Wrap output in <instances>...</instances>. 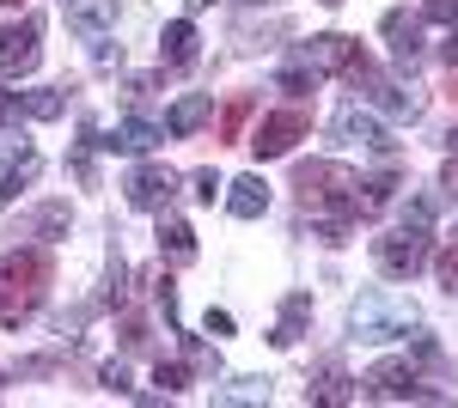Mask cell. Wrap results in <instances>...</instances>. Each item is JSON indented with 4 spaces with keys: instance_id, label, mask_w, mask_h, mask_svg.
Returning <instances> with one entry per match:
<instances>
[{
    "instance_id": "1",
    "label": "cell",
    "mask_w": 458,
    "mask_h": 408,
    "mask_svg": "<svg viewBox=\"0 0 458 408\" xmlns=\"http://www.w3.org/2000/svg\"><path fill=\"white\" fill-rule=\"evenodd\" d=\"M293 189H300V202H306V213H312L318 238L324 244H349L354 220H360V177L343 165H324V159H312V165H300V177H293Z\"/></svg>"
},
{
    "instance_id": "2",
    "label": "cell",
    "mask_w": 458,
    "mask_h": 408,
    "mask_svg": "<svg viewBox=\"0 0 458 408\" xmlns=\"http://www.w3.org/2000/svg\"><path fill=\"white\" fill-rule=\"evenodd\" d=\"M49 293V250L25 244V250H6L0 256V329H19L31 323L37 305Z\"/></svg>"
},
{
    "instance_id": "3",
    "label": "cell",
    "mask_w": 458,
    "mask_h": 408,
    "mask_svg": "<svg viewBox=\"0 0 458 408\" xmlns=\"http://www.w3.org/2000/svg\"><path fill=\"white\" fill-rule=\"evenodd\" d=\"M428 226H434V202H410L403 226L373 238V262H379L386 280H416V269L428 262Z\"/></svg>"
},
{
    "instance_id": "4",
    "label": "cell",
    "mask_w": 458,
    "mask_h": 408,
    "mask_svg": "<svg viewBox=\"0 0 458 408\" xmlns=\"http://www.w3.org/2000/svg\"><path fill=\"white\" fill-rule=\"evenodd\" d=\"M416 329V305L391 299V293H367L354 305V336L360 341H386V336H410Z\"/></svg>"
},
{
    "instance_id": "5",
    "label": "cell",
    "mask_w": 458,
    "mask_h": 408,
    "mask_svg": "<svg viewBox=\"0 0 458 408\" xmlns=\"http://www.w3.org/2000/svg\"><path fill=\"white\" fill-rule=\"evenodd\" d=\"M349 79L360 86V92H367V104H379L386 116H410V122H416V116H422V104H428L416 86H403V79H386V73L373 68V62H360Z\"/></svg>"
},
{
    "instance_id": "6",
    "label": "cell",
    "mask_w": 458,
    "mask_h": 408,
    "mask_svg": "<svg viewBox=\"0 0 458 408\" xmlns=\"http://www.w3.org/2000/svg\"><path fill=\"white\" fill-rule=\"evenodd\" d=\"M37 37H43L37 19H25V25H0V73H6V79H19V73H31L37 62H43Z\"/></svg>"
},
{
    "instance_id": "7",
    "label": "cell",
    "mask_w": 458,
    "mask_h": 408,
    "mask_svg": "<svg viewBox=\"0 0 458 408\" xmlns=\"http://www.w3.org/2000/svg\"><path fill=\"white\" fill-rule=\"evenodd\" d=\"M293 140H306V116H300V110H276V116L257 122L250 153H257V159H282V153H293Z\"/></svg>"
},
{
    "instance_id": "8",
    "label": "cell",
    "mask_w": 458,
    "mask_h": 408,
    "mask_svg": "<svg viewBox=\"0 0 458 408\" xmlns=\"http://www.w3.org/2000/svg\"><path fill=\"white\" fill-rule=\"evenodd\" d=\"M360 62H367V55H360V43L343 37V31H324V37L306 43V68H318V73H354Z\"/></svg>"
},
{
    "instance_id": "9",
    "label": "cell",
    "mask_w": 458,
    "mask_h": 408,
    "mask_svg": "<svg viewBox=\"0 0 458 408\" xmlns=\"http://www.w3.org/2000/svg\"><path fill=\"white\" fill-rule=\"evenodd\" d=\"M177 177L165 165H135L129 171V183H123V196H129V207H141V213H159V207L172 202Z\"/></svg>"
},
{
    "instance_id": "10",
    "label": "cell",
    "mask_w": 458,
    "mask_h": 408,
    "mask_svg": "<svg viewBox=\"0 0 458 408\" xmlns=\"http://www.w3.org/2000/svg\"><path fill=\"white\" fill-rule=\"evenodd\" d=\"M367 396H373V403H422L428 390L416 384V372H410L403 360H386V366L367 372Z\"/></svg>"
},
{
    "instance_id": "11",
    "label": "cell",
    "mask_w": 458,
    "mask_h": 408,
    "mask_svg": "<svg viewBox=\"0 0 458 408\" xmlns=\"http://www.w3.org/2000/svg\"><path fill=\"white\" fill-rule=\"evenodd\" d=\"M330 129H336V140L367 146V153H391V146H397L386 122H373V116H367V110H354V104H349V110H336V122H330Z\"/></svg>"
},
{
    "instance_id": "12",
    "label": "cell",
    "mask_w": 458,
    "mask_h": 408,
    "mask_svg": "<svg viewBox=\"0 0 458 408\" xmlns=\"http://www.w3.org/2000/svg\"><path fill=\"white\" fill-rule=\"evenodd\" d=\"M68 25H73L80 37L116 31V0H68Z\"/></svg>"
},
{
    "instance_id": "13",
    "label": "cell",
    "mask_w": 458,
    "mask_h": 408,
    "mask_svg": "<svg viewBox=\"0 0 458 408\" xmlns=\"http://www.w3.org/2000/svg\"><path fill=\"white\" fill-rule=\"evenodd\" d=\"M208 110H214V98L208 92H183V98L172 104V110H165V135H196V129H202V122H208Z\"/></svg>"
},
{
    "instance_id": "14",
    "label": "cell",
    "mask_w": 458,
    "mask_h": 408,
    "mask_svg": "<svg viewBox=\"0 0 458 408\" xmlns=\"http://www.w3.org/2000/svg\"><path fill=\"white\" fill-rule=\"evenodd\" d=\"M386 37H391V62H397V68H410V62L422 55V25H416L410 12H386Z\"/></svg>"
},
{
    "instance_id": "15",
    "label": "cell",
    "mask_w": 458,
    "mask_h": 408,
    "mask_svg": "<svg viewBox=\"0 0 458 408\" xmlns=\"http://www.w3.org/2000/svg\"><path fill=\"white\" fill-rule=\"evenodd\" d=\"M159 256H165L172 269H190V262H196V232H190L183 220H159Z\"/></svg>"
},
{
    "instance_id": "16",
    "label": "cell",
    "mask_w": 458,
    "mask_h": 408,
    "mask_svg": "<svg viewBox=\"0 0 458 408\" xmlns=\"http://www.w3.org/2000/svg\"><path fill=\"white\" fill-rule=\"evenodd\" d=\"M306 323H312V293H293V299H287L282 305V317H276V347H293V341L306 336Z\"/></svg>"
},
{
    "instance_id": "17",
    "label": "cell",
    "mask_w": 458,
    "mask_h": 408,
    "mask_svg": "<svg viewBox=\"0 0 458 408\" xmlns=\"http://www.w3.org/2000/svg\"><path fill=\"white\" fill-rule=\"evenodd\" d=\"M159 55H165L172 68H190V62H196V25H190V19H172V25L159 31Z\"/></svg>"
},
{
    "instance_id": "18",
    "label": "cell",
    "mask_w": 458,
    "mask_h": 408,
    "mask_svg": "<svg viewBox=\"0 0 458 408\" xmlns=\"http://www.w3.org/2000/svg\"><path fill=\"white\" fill-rule=\"evenodd\" d=\"M37 171H43V159H37L31 146H25V153H13V159H6V165H0V207L13 202V196H19V189H25V183H31Z\"/></svg>"
},
{
    "instance_id": "19",
    "label": "cell",
    "mask_w": 458,
    "mask_h": 408,
    "mask_svg": "<svg viewBox=\"0 0 458 408\" xmlns=\"http://www.w3.org/2000/svg\"><path fill=\"white\" fill-rule=\"evenodd\" d=\"M226 207H233L239 220H263V207H269V183H263V177H239L233 196H226Z\"/></svg>"
},
{
    "instance_id": "20",
    "label": "cell",
    "mask_w": 458,
    "mask_h": 408,
    "mask_svg": "<svg viewBox=\"0 0 458 408\" xmlns=\"http://www.w3.org/2000/svg\"><path fill=\"white\" fill-rule=\"evenodd\" d=\"M354 390H349V378H343V366H324L318 372V384L306 390V403H349Z\"/></svg>"
},
{
    "instance_id": "21",
    "label": "cell",
    "mask_w": 458,
    "mask_h": 408,
    "mask_svg": "<svg viewBox=\"0 0 458 408\" xmlns=\"http://www.w3.org/2000/svg\"><path fill=\"white\" fill-rule=\"evenodd\" d=\"M391 189H397V177H391V171L367 177V183H360V196H354V202H360V220H367V213H379V207L391 202Z\"/></svg>"
},
{
    "instance_id": "22",
    "label": "cell",
    "mask_w": 458,
    "mask_h": 408,
    "mask_svg": "<svg viewBox=\"0 0 458 408\" xmlns=\"http://www.w3.org/2000/svg\"><path fill=\"white\" fill-rule=\"evenodd\" d=\"M19 110H25V116H37V122H49V116H62V110H68V98H62V92H25V98H19Z\"/></svg>"
},
{
    "instance_id": "23",
    "label": "cell",
    "mask_w": 458,
    "mask_h": 408,
    "mask_svg": "<svg viewBox=\"0 0 458 408\" xmlns=\"http://www.w3.org/2000/svg\"><path fill=\"white\" fill-rule=\"evenodd\" d=\"M434 274H440V287L458 299V232L446 244H440V256H434Z\"/></svg>"
},
{
    "instance_id": "24",
    "label": "cell",
    "mask_w": 458,
    "mask_h": 408,
    "mask_svg": "<svg viewBox=\"0 0 458 408\" xmlns=\"http://www.w3.org/2000/svg\"><path fill=\"white\" fill-rule=\"evenodd\" d=\"M276 86H282L287 98H306V92H318V68H282Z\"/></svg>"
},
{
    "instance_id": "25",
    "label": "cell",
    "mask_w": 458,
    "mask_h": 408,
    "mask_svg": "<svg viewBox=\"0 0 458 408\" xmlns=\"http://www.w3.org/2000/svg\"><path fill=\"white\" fill-rule=\"evenodd\" d=\"M214 396H220V403H263V396H269V390H263V384H257V378H239V384H233V390H214Z\"/></svg>"
},
{
    "instance_id": "26",
    "label": "cell",
    "mask_w": 458,
    "mask_h": 408,
    "mask_svg": "<svg viewBox=\"0 0 458 408\" xmlns=\"http://www.w3.org/2000/svg\"><path fill=\"white\" fill-rule=\"evenodd\" d=\"M153 384H165V390H183V384H190V372H183V366H165V360H159V366H153Z\"/></svg>"
},
{
    "instance_id": "27",
    "label": "cell",
    "mask_w": 458,
    "mask_h": 408,
    "mask_svg": "<svg viewBox=\"0 0 458 408\" xmlns=\"http://www.w3.org/2000/svg\"><path fill=\"white\" fill-rule=\"evenodd\" d=\"M190 183H196V202H214V189H220V177H214V171H196Z\"/></svg>"
},
{
    "instance_id": "28",
    "label": "cell",
    "mask_w": 458,
    "mask_h": 408,
    "mask_svg": "<svg viewBox=\"0 0 458 408\" xmlns=\"http://www.w3.org/2000/svg\"><path fill=\"white\" fill-rule=\"evenodd\" d=\"M428 19H458V0H428Z\"/></svg>"
},
{
    "instance_id": "29",
    "label": "cell",
    "mask_w": 458,
    "mask_h": 408,
    "mask_svg": "<svg viewBox=\"0 0 458 408\" xmlns=\"http://www.w3.org/2000/svg\"><path fill=\"white\" fill-rule=\"evenodd\" d=\"M208 336H233V317L226 311H208Z\"/></svg>"
},
{
    "instance_id": "30",
    "label": "cell",
    "mask_w": 458,
    "mask_h": 408,
    "mask_svg": "<svg viewBox=\"0 0 458 408\" xmlns=\"http://www.w3.org/2000/svg\"><path fill=\"white\" fill-rule=\"evenodd\" d=\"M105 390H129V372L123 366H105Z\"/></svg>"
},
{
    "instance_id": "31",
    "label": "cell",
    "mask_w": 458,
    "mask_h": 408,
    "mask_svg": "<svg viewBox=\"0 0 458 408\" xmlns=\"http://www.w3.org/2000/svg\"><path fill=\"white\" fill-rule=\"evenodd\" d=\"M440 189H446V196H458V165H446V171H440Z\"/></svg>"
},
{
    "instance_id": "32",
    "label": "cell",
    "mask_w": 458,
    "mask_h": 408,
    "mask_svg": "<svg viewBox=\"0 0 458 408\" xmlns=\"http://www.w3.org/2000/svg\"><path fill=\"white\" fill-rule=\"evenodd\" d=\"M13 110H19V98H13V92H0V129H6V116H13Z\"/></svg>"
},
{
    "instance_id": "33",
    "label": "cell",
    "mask_w": 458,
    "mask_h": 408,
    "mask_svg": "<svg viewBox=\"0 0 458 408\" xmlns=\"http://www.w3.org/2000/svg\"><path fill=\"white\" fill-rule=\"evenodd\" d=\"M440 55H446V68H458V31L446 37V49H440Z\"/></svg>"
},
{
    "instance_id": "34",
    "label": "cell",
    "mask_w": 458,
    "mask_h": 408,
    "mask_svg": "<svg viewBox=\"0 0 458 408\" xmlns=\"http://www.w3.org/2000/svg\"><path fill=\"white\" fill-rule=\"evenodd\" d=\"M446 146H453V153H458V129H453V135H446Z\"/></svg>"
},
{
    "instance_id": "35",
    "label": "cell",
    "mask_w": 458,
    "mask_h": 408,
    "mask_svg": "<svg viewBox=\"0 0 458 408\" xmlns=\"http://www.w3.org/2000/svg\"><path fill=\"white\" fill-rule=\"evenodd\" d=\"M190 6H214V0H190Z\"/></svg>"
},
{
    "instance_id": "36",
    "label": "cell",
    "mask_w": 458,
    "mask_h": 408,
    "mask_svg": "<svg viewBox=\"0 0 458 408\" xmlns=\"http://www.w3.org/2000/svg\"><path fill=\"white\" fill-rule=\"evenodd\" d=\"M0 6H19V0H0Z\"/></svg>"
},
{
    "instance_id": "37",
    "label": "cell",
    "mask_w": 458,
    "mask_h": 408,
    "mask_svg": "<svg viewBox=\"0 0 458 408\" xmlns=\"http://www.w3.org/2000/svg\"><path fill=\"white\" fill-rule=\"evenodd\" d=\"M245 6H263V0H245Z\"/></svg>"
},
{
    "instance_id": "38",
    "label": "cell",
    "mask_w": 458,
    "mask_h": 408,
    "mask_svg": "<svg viewBox=\"0 0 458 408\" xmlns=\"http://www.w3.org/2000/svg\"><path fill=\"white\" fill-rule=\"evenodd\" d=\"M324 6H336V0H324Z\"/></svg>"
}]
</instances>
